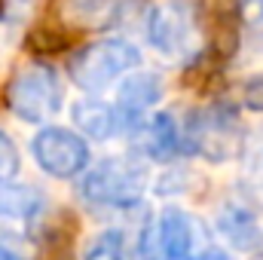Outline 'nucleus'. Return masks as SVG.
<instances>
[{
  "label": "nucleus",
  "mask_w": 263,
  "mask_h": 260,
  "mask_svg": "<svg viewBox=\"0 0 263 260\" xmlns=\"http://www.w3.org/2000/svg\"><path fill=\"white\" fill-rule=\"evenodd\" d=\"M83 260H129V248H126V239L123 233L117 230H107L101 236H95L86 248Z\"/></svg>",
  "instance_id": "nucleus-14"
},
{
  "label": "nucleus",
  "mask_w": 263,
  "mask_h": 260,
  "mask_svg": "<svg viewBox=\"0 0 263 260\" xmlns=\"http://www.w3.org/2000/svg\"><path fill=\"white\" fill-rule=\"evenodd\" d=\"M239 18L251 34L263 37V0H239Z\"/></svg>",
  "instance_id": "nucleus-16"
},
{
  "label": "nucleus",
  "mask_w": 263,
  "mask_h": 260,
  "mask_svg": "<svg viewBox=\"0 0 263 260\" xmlns=\"http://www.w3.org/2000/svg\"><path fill=\"white\" fill-rule=\"evenodd\" d=\"M18 172V150L15 144L0 132V184H9Z\"/></svg>",
  "instance_id": "nucleus-15"
},
{
  "label": "nucleus",
  "mask_w": 263,
  "mask_h": 260,
  "mask_svg": "<svg viewBox=\"0 0 263 260\" xmlns=\"http://www.w3.org/2000/svg\"><path fill=\"white\" fill-rule=\"evenodd\" d=\"M135 141L138 150L153 162H172L181 153V132L168 114H153L144 123H135Z\"/></svg>",
  "instance_id": "nucleus-8"
},
{
  "label": "nucleus",
  "mask_w": 263,
  "mask_h": 260,
  "mask_svg": "<svg viewBox=\"0 0 263 260\" xmlns=\"http://www.w3.org/2000/svg\"><path fill=\"white\" fill-rule=\"evenodd\" d=\"M0 260H22V257H18L15 251H9L6 245H0Z\"/></svg>",
  "instance_id": "nucleus-19"
},
{
  "label": "nucleus",
  "mask_w": 263,
  "mask_h": 260,
  "mask_svg": "<svg viewBox=\"0 0 263 260\" xmlns=\"http://www.w3.org/2000/svg\"><path fill=\"white\" fill-rule=\"evenodd\" d=\"M147 40H150V46L156 52H162L165 59H178V62H190L199 49L193 18L181 3L150 9V15H147Z\"/></svg>",
  "instance_id": "nucleus-5"
},
{
  "label": "nucleus",
  "mask_w": 263,
  "mask_h": 260,
  "mask_svg": "<svg viewBox=\"0 0 263 260\" xmlns=\"http://www.w3.org/2000/svg\"><path fill=\"white\" fill-rule=\"evenodd\" d=\"M31 153L37 165L52 178H73L89 169V147L70 129H59V126L40 129L31 141Z\"/></svg>",
  "instance_id": "nucleus-6"
},
{
  "label": "nucleus",
  "mask_w": 263,
  "mask_h": 260,
  "mask_svg": "<svg viewBox=\"0 0 263 260\" xmlns=\"http://www.w3.org/2000/svg\"><path fill=\"white\" fill-rule=\"evenodd\" d=\"M73 126L83 132L86 138L110 141V138H117L120 132L126 129V117L114 104L98 101V98H89V101L73 104Z\"/></svg>",
  "instance_id": "nucleus-11"
},
{
  "label": "nucleus",
  "mask_w": 263,
  "mask_h": 260,
  "mask_svg": "<svg viewBox=\"0 0 263 260\" xmlns=\"http://www.w3.org/2000/svg\"><path fill=\"white\" fill-rule=\"evenodd\" d=\"M181 153L202 156L205 162H227L239 156L245 144V126L233 104H208L193 110L181 126Z\"/></svg>",
  "instance_id": "nucleus-1"
},
{
  "label": "nucleus",
  "mask_w": 263,
  "mask_h": 260,
  "mask_svg": "<svg viewBox=\"0 0 263 260\" xmlns=\"http://www.w3.org/2000/svg\"><path fill=\"white\" fill-rule=\"evenodd\" d=\"M217 230L239 251H257L263 245V227L257 220L254 205H245V202L223 205L220 214H217Z\"/></svg>",
  "instance_id": "nucleus-9"
},
{
  "label": "nucleus",
  "mask_w": 263,
  "mask_h": 260,
  "mask_svg": "<svg viewBox=\"0 0 263 260\" xmlns=\"http://www.w3.org/2000/svg\"><path fill=\"white\" fill-rule=\"evenodd\" d=\"M242 187L245 196L263 208V123L251 135H245L242 144Z\"/></svg>",
  "instance_id": "nucleus-13"
},
{
  "label": "nucleus",
  "mask_w": 263,
  "mask_h": 260,
  "mask_svg": "<svg viewBox=\"0 0 263 260\" xmlns=\"http://www.w3.org/2000/svg\"><path fill=\"white\" fill-rule=\"evenodd\" d=\"M245 107L263 110V73H254V77L245 83Z\"/></svg>",
  "instance_id": "nucleus-17"
},
{
  "label": "nucleus",
  "mask_w": 263,
  "mask_h": 260,
  "mask_svg": "<svg viewBox=\"0 0 263 260\" xmlns=\"http://www.w3.org/2000/svg\"><path fill=\"white\" fill-rule=\"evenodd\" d=\"M144 190H147V169L123 156L101 159L80 181V193L89 202L107 208H132L141 202Z\"/></svg>",
  "instance_id": "nucleus-2"
},
{
  "label": "nucleus",
  "mask_w": 263,
  "mask_h": 260,
  "mask_svg": "<svg viewBox=\"0 0 263 260\" xmlns=\"http://www.w3.org/2000/svg\"><path fill=\"white\" fill-rule=\"evenodd\" d=\"M156 239H159V251L162 260H187L196 251L208 248L205 242V227L199 224L190 211L181 208H165L156 220Z\"/></svg>",
  "instance_id": "nucleus-7"
},
{
  "label": "nucleus",
  "mask_w": 263,
  "mask_h": 260,
  "mask_svg": "<svg viewBox=\"0 0 263 260\" xmlns=\"http://www.w3.org/2000/svg\"><path fill=\"white\" fill-rule=\"evenodd\" d=\"M43 211V196L31 187L18 184H0V224H18L28 227Z\"/></svg>",
  "instance_id": "nucleus-12"
},
{
  "label": "nucleus",
  "mask_w": 263,
  "mask_h": 260,
  "mask_svg": "<svg viewBox=\"0 0 263 260\" xmlns=\"http://www.w3.org/2000/svg\"><path fill=\"white\" fill-rule=\"evenodd\" d=\"M162 98V80L150 70H135L132 77L123 80L117 92V110L126 117V123H138L144 110H150Z\"/></svg>",
  "instance_id": "nucleus-10"
},
{
  "label": "nucleus",
  "mask_w": 263,
  "mask_h": 260,
  "mask_svg": "<svg viewBox=\"0 0 263 260\" xmlns=\"http://www.w3.org/2000/svg\"><path fill=\"white\" fill-rule=\"evenodd\" d=\"M138 65H141V52L129 40L107 37V40H95V43L83 46L70 59L67 70H70V80L83 92H101L104 86L117 83L123 73L135 70Z\"/></svg>",
  "instance_id": "nucleus-3"
},
{
  "label": "nucleus",
  "mask_w": 263,
  "mask_h": 260,
  "mask_svg": "<svg viewBox=\"0 0 263 260\" xmlns=\"http://www.w3.org/2000/svg\"><path fill=\"white\" fill-rule=\"evenodd\" d=\"M187 260H230V254H227V251H220V248H214V245H208V248L196 251L193 257H187Z\"/></svg>",
  "instance_id": "nucleus-18"
},
{
  "label": "nucleus",
  "mask_w": 263,
  "mask_h": 260,
  "mask_svg": "<svg viewBox=\"0 0 263 260\" xmlns=\"http://www.w3.org/2000/svg\"><path fill=\"white\" fill-rule=\"evenodd\" d=\"M62 101V83L46 65L22 67L6 89V104L22 123H46L52 114H59Z\"/></svg>",
  "instance_id": "nucleus-4"
}]
</instances>
